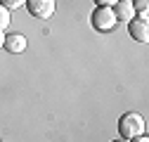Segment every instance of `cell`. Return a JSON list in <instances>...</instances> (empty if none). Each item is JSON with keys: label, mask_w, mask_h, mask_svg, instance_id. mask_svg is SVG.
Segmentation results:
<instances>
[{"label": "cell", "mask_w": 149, "mask_h": 142, "mask_svg": "<svg viewBox=\"0 0 149 142\" xmlns=\"http://www.w3.org/2000/svg\"><path fill=\"white\" fill-rule=\"evenodd\" d=\"M144 118H142V114H137V111H128V114H123L121 116V121H118V133H121V137L123 140H133V137H137V135H144Z\"/></svg>", "instance_id": "cell-1"}, {"label": "cell", "mask_w": 149, "mask_h": 142, "mask_svg": "<svg viewBox=\"0 0 149 142\" xmlns=\"http://www.w3.org/2000/svg\"><path fill=\"white\" fill-rule=\"evenodd\" d=\"M90 24H92V29L100 31V33H109V31L116 29L118 19H116V14H114L111 7H97L95 12H92V17H90Z\"/></svg>", "instance_id": "cell-2"}, {"label": "cell", "mask_w": 149, "mask_h": 142, "mask_svg": "<svg viewBox=\"0 0 149 142\" xmlns=\"http://www.w3.org/2000/svg\"><path fill=\"white\" fill-rule=\"evenodd\" d=\"M26 7L38 19H50L54 14V0H26Z\"/></svg>", "instance_id": "cell-3"}, {"label": "cell", "mask_w": 149, "mask_h": 142, "mask_svg": "<svg viewBox=\"0 0 149 142\" xmlns=\"http://www.w3.org/2000/svg\"><path fill=\"white\" fill-rule=\"evenodd\" d=\"M130 36H133V40L137 43H147L149 40V24L144 17H137V19H130Z\"/></svg>", "instance_id": "cell-4"}, {"label": "cell", "mask_w": 149, "mask_h": 142, "mask_svg": "<svg viewBox=\"0 0 149 142\" xmlns=\"http://www.w3.org/2000/svg\"><path fill=\"white\" fill-rule=\"evenodd\" d=\"M3 47H5L7 52H12V55H22V52L26 50V38H24L22 33H7Z\"/></svg>", "instance_id": "cell-5"}, {"label": "cell", "mask_w": 149, "mask_h": 142, "mask_svg": "<svg viewBox=\"0 0 149 142\" xmlns=\"http://www.w3.org/2000/svg\"><path fill=\"white\" fill-rule=\"evenodd\" d=\"M114 14H116L118 22H130V19H135V7H133L130 0H116Z\"/></svg>", "instance_id": "cell-6"}, {"label": "cell", "mask_w": 149, "mask_h": 142, "mask_svg": "<svg viewBox=\"0 0 149 142\" xmlns=\"http://www.w3.org/2000/svg\"><path fill=\"white\" fill-rule=\"evenodd\" d=\"M7 26H10V10L0 5V31L7 29Z\"/></svg>", "instance_id": "cell-7"}, {"label": "cell", "mask_w": 149, "mask_h": 142, "mask_svg": "<svg viewBox=\"0 0 149 142\" xmlns=\"http://www.w3.org/2000/svg\"><path fill=\"white\" fill-rule=\"evenodd\" d=\"M147 5H149V0H135V3H133V7L144 17V19H147Z\"/></svg>", "instance_id": "cell-8"}, {"label": "cell", "mask_w": 149, "mask_h": 142, "mask_svg": "<svg viewBox=\"0 0 149 142\" xmlns=\"http://www.w3.org/2000/svg\"><path fill=\"white\" fill-rule=\"evenodd\" d=\"M22 5H26V0H3V7H7V10L22 7Z\"/></svg>", "instance_id": "cell-9"}, {"label": "cell", "mask_w": 149, "mask_h": 142, "mask_svg": "<svg viewBox=\"0 0 149 142\" xmlns=\"http://www.w3.org/2000/svg\"><path fill=\"white\" fill-rule=\"evenodd\" d=\"M95 3L100 7H111V5H116V0H95Z\"/></svg>", "instance_id": "cell-10"}, {"label": "cell", "mask_w": 149, "mask_h": 142, "mask_svg": "<svg viewBox=\"0 0 149 142\" xmlns=\"http://www.w3.org/2000/svg\"><path fill=\"white\" fill-rule=\"evenodd\" d=\"M133 142H149L144 135H137V137H133Z\"/></svg>", "instance_id": "cell-11"}, {"label": "cell", "mask_w": 149, "mask_h": 142, "mask_svg": "<svg viewBox=\"0 0 149 142\" xmlns=\"http://www.w3.org/2000/svg\"><path fill=\"white\" fill-rule=\"evenodd\" d=\"M3 43H5V36H3V31H0V47H3Z\"/></svg>", "instance_id": "cell-12"}, {"label": "cell", "mask_w": 149, "mask_h": 142, "mask_svg": "<svg viewBox=\"0 0 149 142\" xmlns=\"http://www.w3.org/2000/svg\"><path fill=\"white\" fill-rule=\"evenodd\" d=\"M114 142H128V140H114Z\"/></svg>", "instance_id": "cell-13"}]
</instances>
